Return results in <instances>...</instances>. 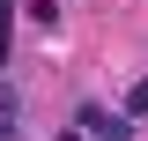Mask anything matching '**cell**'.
<instances>
[{
  "instance_id": "cell-5",
  "label": "cell",
  "mask_w": 148,
  "mask_h": 141,
  "mask_svg": "<svg viewBox=\"0 0 148 141\" xmlns=\"http://www.w3.org/2000/svg\"><path fill=\"white\" fill-rule=\"evenodd\" d=\"M8 119H15V89L0 82V126H8Z\"/></svg>"
},
{
  "instance_id": "cell-4",
  "label": "cell",
  "mask_w": 148,
  "mask_h": 141,
  "mask_svg": "<svg viewBox=\"0 0 148 141\" xmlns=\"http://www.w3.org/2000/svg\"><path fill=\"white\" fill-rule=\"evenodd\" d=\"M15 8H22V0H0V67H8V30H15Z\"/></svg>"
},
{
  "instance_id": "cell-3",
  "label": "cell",
  "mask_w": 148,
  "mask_h": 141,
  "mask_svg": "<svg viewBox=\"0 0 148 141\" xmlns=\"http://www.w3.org/2000/svg\"><path fill=\"white\" fill-rule=\"evenodd\" d=\"M126 119H148V74H141V82L126 89Z\"/></svg>"
},
{
  "instance_id": "cell-1",
  "label": "cell",
  "mask_w": 148,
  "mask_h": 141,
  "mask_svg": "<svg viewBox=\"0 0 148 141\" xmlns=\"http://www.w3.org/2000/svg\"><path fill=\"white\" fill-rule=\"evenodd\" d=\"M74 126H82V141H126V134H133L126 111H104V104H82V111H74Z\"/></svg>"
},
{
  "instance_id": "cell-2",
  "label": "cell",
  "mask_w": 148,
  "mask_h": 141,
  "mask_svg": "<svg viewBox=\"0 0 148 141\" xmlns=\"http://www.w3.org/2000/svg\"><path fill=\"white\" fill-rule=\"evenodd\" d=\"M22 15H30L37 30H52V22H59V0H22Z\"/></svg>"
},
{
  "instance_id": "cell-6",
  "label": "cell",
  "mask_w": 148,
  "mask_h": 141,
  "mask_svg": "<svg viewBox=\"0 0 148 141\" xmlns=\"http://www.w3.org/2000/svg\"><path fill=\"white\" fill-rule=\"evenodd\" d=\"M52 141H82V134H52Z\"/></svg>"
}]
</instances>
